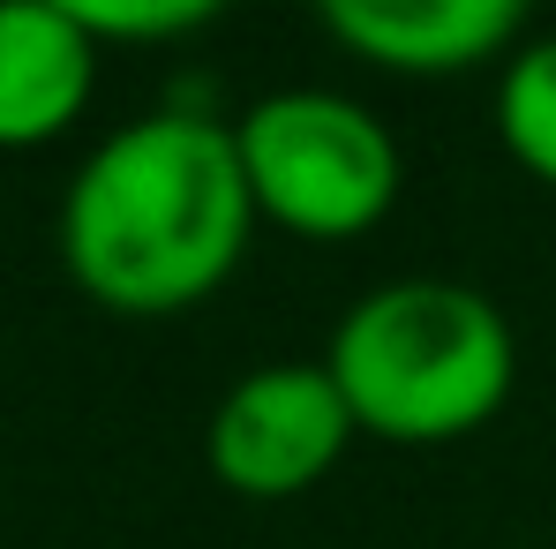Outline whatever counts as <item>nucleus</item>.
I'll return each mask as SVG.
<instances>
[{"label":"nucleus","mask_w":556,"mask_h":549,"mask_svg":"<svg viewBox=\"0 0 556 549\" xmlns=\"http://www.w3.org/2000/svg\"><path fill=\"white\" fill-rule=\"evenodd\" d=\"M354 437L362 429H354V414H346L324 362H264L226 384V399L211 407L203 452H211V474L233 497L278 504V497L316 489L346 459Z\"/></svg>","instance_id":"nucleus-4"},{"label":"nucleus","mask_w":556,"mask_h":549,"mask_svg":"<svg viewBox=\"0 0 556 549\" xmlns=\"http://www.w3.org/2000/svg\"><path fill=\"white\" fill-rule=\"evenodd\" d=\"M98 38L46 0H0V151H38L84 121Z\"/></svg>","instance_id":"nucleus-6"},{"label":"nucleus","mask_w":556,"mask_h":549,"mask_svg":"<svg viewBox=\"0 0 556 549\" xmlns=\"http://www.w3.org/2000/svg\"><path fill=\"white\" fill-rule=\"evenodd\" d=\"M534 0H308L331 46L383 76H466L519 53Z\"/></svg>","instance_id":"nucleus-5"},{"label":"nucleus","mask_w":556,"mask_h":549,"mask_svg":"<svg viewBox=\"0 0 556 549\" xmlns=\"http://www.w3.org/2000/svg\"><path fill=\"white\" fill-rule=\"evenodd\" d=\"M496 144L556 188V30L519 38V53L496 68Z\"/></svg>","instance_id":"nucleus-7"},{"label":"nucleus","mask_w":556,"mask_h":549,"mask_svg":"<svg viewBox=\"0 0 556 549\" xmlns=\"http://www.w3.org/2000/svg\"><path fill=\"white\" fill-rule=\"evenodd\" d=\"M256 196L233 121L159 105L98 136L61 196V264L113 316H181L241 272Z\"/></svg>","instance_id":"nucleus-1"},{"label":"nucleus","mask_w":556,"mask_h":549,"mask_svg":"<svg viewBox=\"0 0 556 549\" xmlns=\"http://www.w3.org/2000/svg\"><path fill=\"white\" fill-rule=\"evenodd\" d=\"M324 369L362 437L459 445L504 414L519 339L504 309L459 278H383L339 316Z\"/></svg>","instance_id":"nucleus-2"},{"label":"nucleus","mask_w":556,"mask_h":549,"mask_svg":"<svg viewBox=\"0 0 556 549\" xmlns=\"http://www.w3.org/2000/svg\"><path fill=\"white\" fill-rule=\"evenodd\" d=\"M233 151L256 196V219L301 241H354L383 226L406 182L399 136L362 98L316 91V84L264 91L256 105H241Z\"/></svg>","instance_id":"nucleus-3"},{"label":"nucleus","mask_w":556,"mask_h":549,"mask_svg":"<svg viewBox=\"0 0 556 549\" xmlns=\"http://www.w3.org/2000/svg\"><path fill=\"white\" fill-rule=\"evenodd\" d=\"M68 23H84L98 46H166V38H195L203 23H218L233 0H46Z\"/></svg>","instance_id":"nucleus-8"}]
</instances>
